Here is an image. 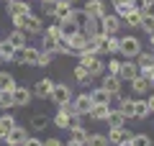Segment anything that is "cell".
Here are the masks:
<instances>
[{"instance_id": "obj_32", "label": "cell", "mask_w": 154, "mask_h": 146, "mask_svg": "<svg viewBox=\"0 0 154 146\" xmlns=\"http://www.w3.org/2000/svg\"><path fill=\"white\" fill-rule=\"evenodd\" d=\"M105 123H108L110 128H113V126H126V118H123V115L118 113V110H110V113H108V118H105Z\"/></svg>"}, {"instance_id": "obj_37", "label": "cell", "mask_w": 154, "mask_h": 146, "mask_svg": "<svg viewBox=\"0 0 154 146\" xmlns=\"http://www.w3.org/2000/svg\"><path fill=\"white\" fill-rule=\"evenodd\" d=\"M141 28L146 33H152L154 31V13L149 11V13H141Z\"/></svg>"}, {"instance_id": "obj_3", "label": "cell", "mask_w": 154, "mask_h": 146, "mask_svg": "<svg viewBox=\"0 0 154 146\" xmlns=\"http://www.w3.org/2000/svg\"><path fill=\"white\" fill-rule=\"evenodd\" d=\"M77 59H80V64H82L93 77H100V75H103L105 64H103V59H100V54H90V56H88V54H80Z\"/></svg>"}, {"instance_id": "obj_39", "label": "cell", "mask_w": 154, "mask_h": 146, "mask_svg": "<svg viewBox=\"0 0 154 146\" xmlns=\"http://www.w3.org/2000/svg\"><path fill=\"white\" fill-rule=\"evenodd\" d=\"M131 146H152V138L146 133H131Z\"/></svg>"}, {"instance_id": "obj_55", "label": "cell", "mask_w": 154, "mask_h": 146, "mask_svg": "<svg viewBox=\"0 0 154 146\" xmlns=\"http://www.w3.org/2000/svg\"><path fill=\"white\" fill-rule=\"evenodd\" d=\"M5 3H11V0H5Z\"/></svg>"}, {"instance_id": "obj_19", "label": "cell", "mask_w": 154, "mask_h": 146, "mask_svg": "<svg viewBox=\"0 0 154 146\" xmlns=\"http://www.w3.org/2000/svg\"><path fill=\"white\" fill-rule=\"evenodd\" d=\"M75 105H77V113H80V115H88V113H90V108H93L90 92H82L80 97H75Z\"/></svg>"}, {"instance_id": "obj_1", "label": "cell", "mask_w": 154, "mask_h": 146, "mask_svg": "<svg viewBox=\"0 0 154 146\" xmlns=\"http://www.w3.org/2000/svg\"><path fill=\"white\" fill-rule=\"evenodd\" d=\"M13 28H21V31H26L28 36H36V33H41V18L33 16V13H26V16H13Z\"/></svg>"}, {"instance_id": "obj_41", "label": "cell", "mask_w": 154, "mask_h": 146, "mask_svg": "<svg viewBox=\"0 0 154 146\" xmlns=\"http://www.w3.org/2000/svg\"><path fill=\"white\" fill-rule=\"evenodd\" d=\"M59 108L64 110L67 115H80V113H77V105H75V100H67V103H62Z\"/></svg>"}, {"instance_id": "obj_35", "label": "cell", "mask_w": 154, "mask_h": 146, "mask_svg": "<svg viewBox=\"0 0 154 146\" xmlns=\"http://www.w3.org/2000/svg\"><path fill=\"white\" fill-rule=\"evenodd\" d=\"M123 21H126V26H128V28H141V13L134 11V13H128Z\"/></svg>"}, {"instance_id": "obj_26", "label": "cell", "mask_w": 154, "mask_h": 146, "mask_svg": "<svg viewBox=\"0 0 154 146\" xmlns=\"http://www.w3.org/2000/svg\"><path fill=\"white\" fill-rule=\"evenodd\" d=\"M13 51H16V46L8 38H3L0 41V56H3V62H13Z\"/></svg>"}, {"instance_id": "obj_46", "label": "cell", "mask_w": 154, "mask_h": 146, "mask_svg": "<svg viewBox=\"0 0 154 146\" xmlns=\"http://www.w3.org/2000/svg\"><path fill=\"white\" fill-rule=\"evenodd\" d=\"M146 108H149V113H154V92L146 97Z\"/></svg>"}, {"instance_id": "obj_11", "label": "cell", "mask_w": 154, "mask_h": 146, "mask_svg": "<svg viewBox=\"0 0 154 146\" xmlns=\"http://www.w3.org/2000/svg\"><path fill=\"white\" fill-rule=\"evenodd\" d=\"M80 31H82L88 38L98 36V33H100V21H98V18H88V16H82V21H80Z\"/></svg>"}, {"instance_id": "obj_40", "label": "cell", "mask_w": 154, "mask_h": 146, "mask_svg": "<svg viewBox=\"0 0 154 146\" xmlns=\"http://www.w3.org/2000/svg\"><path fill=\"white\" fill-rule=\"evenodd\" d=\"M118 69H121V62L118 59H110L108 64H105V75H116L118 77Z\"/></svg>"}, {"instance_id": "obj_12", "label": "cell", "mask_w": 154, "mask_h": 146, "mask_svg": "<svg viewBox=\"0 0 154 146\" xmlns=\"http://www.w3.org/2000/svg\"><path fill=\"white\" fill-rule=\"evenodd\" d=\"M21 64H28V67H36L38 64V46H21Z\"/></svg>"}, {"instance_id": "obj_18", "label": "cell", "mask_w": 154, "mask_h": 146, "mask_svg": "<svg viewBox=\"0 0 154 146\" xmlns=\"http://www.w3.org/2000/svg\"><path fill=\"white\" fill-rule=\"evenodd\" d=\"M100 54H118V36H105L100 41Z\"/></svg>"}, {"instance_id": "obj_8", "label": "cell", "mask_w": 154, "mask_h": 146, "mask_svg": "<svg viewBox=\"0 0 154 146\" xmlns=\"http://www.w3.org/2000/svg\"><path fill=\"white\" fill-rule=\"evenodd\" d=\"M134 77H139V64H136L134 59L121 62V69H118V80H121V82H131Z\"/></svg>"}, {"instance_id": "obj_6", "label": "cell", "mask_w": 154, "mask_h": 146, "mask_svg": "<svg viewBox=\"0 0 154 146\" xmlns=\"http://www.w3.org/2000/svg\"><path fill=\"white\" fill-rule=\"evenodd\" d=\"M11 95H13V108H16V105H21V108H26V105L31 103L33 92L28 90L26 85H16V87L11 90Z\"/></svg>"}, {"instance_id": "obj_30", "label": "cell", "mask_w": 154, "mask_h": 146, "mask_svg": "<svg viewBox=\"0 0 154 146\" xmlns=\"http://www.w3.org/2000/svg\"><path fill=\"white\" fill-rule=\"evenodd\" d=\"M16 87V77L11 72H0V90H13Z\"/></svg>"}, {"instance_id": "obj_2", "label": "cell", "mask_w": 154, "mask_h": 146, "mask_svg": "<svg viewBox=\"0 0 154 146\" xmlns=\"http://www.w3.org/2000/svg\"><path fill=\"white\" fill-rule=\"evenodd\" d=\"M141 51V41L136 36H123L118 38V54H123L126 59H136V54Z\"/></svg>"}, {"instance_id": "obj_22", "label": "cell", "mask_w": 154, "mask_h": 146, "mask_svg": "<svg viewBox=\"0 0 154 146\" xmlns=\"http://www.w3.org/2000/svg\"><path fill=\"white\" fill-rule=\"evenodd\" d=\"M75 80L80 82V85H85V87H88L90 82H93V75H90V72L85 69V67L80 64V62H77V67H75Z\"/></svg>"}, {"instance_id": "obj_16", "label": "cell", "mask_w": 154, "mask_h": 146, "mask_svg": "<svg viewBox=\"0 0 154 146\" xmlns=\"http://www.w3.org/2000/svg\"><path fill=\"white\" fill-rule=\"evenodd\" d=\"M128 136H131V131L126 128V126H113V128L108 131V136H105V138H108V144H121L123 138H128Z\"/></svg>"}, {"instance_id": "obj_25", "label": "cell", "mask_w": 154, "mask_h": 146, "mask_svg": "<svg viewBox=\"0 0 154 146\" xmlns=\"http://www.w3.org/2000/svg\"><path fill=\"white\" fill-rule=\"evenodd\" d=\"M46 126H49V118L44 113H33L31 115V131H44Z\"/></svg>"}, {"instance_id": "obj_53", "label": "cell", "mask_w": 154, "mask_h": 146, "mask_svg": "<svg viewBox=\"0 0 154 146\" xmlns=\"http://www.w3.org/2000/svg\"><path fill=\"white\" fill-rule=\"evenodd\" d=\"M69 3H77V0H69Z\"/></svg>"}, {"instance_id": "obj_17", "label": "cell", "mask_w": 154, "mask_h": 146, "mask_svg": "<svg viewBox=\"0 0 154 146\" xmlns=\"http://www.w3.org/2000/svg\"><path fill=\"white\" fill-rule=\"evenodd\" d=\"M103 77V82H100V87H103L105 92H121V80L116 75H100Z\"/></svg>"}, {"instance_id": "obj_7", "label": "cell", "mask_w": 154, "mask_h": 146, "mask_svg": "<svg viewBox=\"0 0 154 146\" xmlns=\"http://www.w3.org/2000/svg\"><path fill=\"white\" fill-rule=\"evenodd\" d=\"M75 13L77 11L72 8L69 0H57V8H54V13H51V18H57V23H62V21H67V18H72Z\"/></svg>"}, {"instance_id": "obj_9", "label": "cell", "mask_w": 154, "mask_h": 146, "mask_svg": "<svg viewBox=\"0 0 154 146\" xmlns=\"http://www.w3.org/2000/svg\"><path fill=\"white\" fill-rule=\"evenodd\" d=\"M51 87H54V80H49V77H41V80L33 85V95L38 97V100H49V95H51Z\"/></svg>"}, {"instance_id": "obj_20", "label": "cell", "mask_w": 154, "mask_h": 146, "mask_svg": "<svg viewBox=\"0 0 154 146\" xmlns=\"http://www.w3.org/2000/svg\"><path fill=\"white\" fill-rule=\"evenodd\" d=\"M108 97H110V92H105L100 85L90 90V100H93V105H108Z\"/></svg>"}, {"instance_id": "obj_43", "label": "cell", "mask_w": 154, "mask_h": 146, "mask_svg": "<svg viewBox=\"0 0 154 146\" xmlns=\"http://www.w3.org/2000/svg\"><path fill=\"white\" fill-rule=\"evenodd\" d=\"M41 8H44V16H51L57 8V0H41Z\"/></svg>"}, {"instance_id": "obj_10", "label": "cell", "mask_w": 154, "mask_h": 146, "mask_svg": "<svg viewBox=\"0 0 154 146\" xmlns=\"http://www.w3.org/2000/svg\"><path fill=\"white\" fill-rule=\"evenodd\" d=\"M82 16H88V18H103L105 16V3H103V0H88L85 8H82Z\"/></svg>"}, {"instance_id": "obj_56", "label": "cell", "mask_w": 154, "mask_h": 146, "mask_svg": "<svg viewBox=\"0 0 154 146\" xmlns=\"http://www.w3.org/2000/svg\"><path fill=\"white\" fill-rule=\"evenodd\" d=\"M28 3H31V0H28Z\"/></svg>"}, {"instance_id": "obj_13", "label": "cell", "mask_w": 154, "mask_h": 146, "mask_svg": "<svg viewBox=\"0 0 154 146\" xmlns=\"http://www.w3.org/2000/svg\"><path fill=\"white\" fill-rule=\"evenodd\" d=\"M28 136H31V133H28V131H26V128H23V126H16V128H13V131H11V133H8V136H5V138H3V141H5V144H8V146H21V144H23V141H26V138H28Z\"/></svg>"}, {"instance_id": "obj_29", "label": "cell", "mask_w": 154, "mask_h": 146, "mask_svg": "<svg viewBox=\"0 0 154 146\" xmlns=\"http://www.w3.org/2000/svg\"><path fill=\"white\" fill-rule=\"evenodd\" d=\"M131 90L136 92V95H144V92H149V82L139 75V77H134V80H131Z\"/></svg>"}, {"instance_id": "obj_49", "label": "cell", "mask_w": 154, "mask_h": 146, "mask_svg": "<svg viewBox=\"0 0 154 146\" xmlns=\"http://www.w3.org/2000/svg\"><path fill=\"white\" fill-rule=\"evenodd\" d=\"M118 146H131V136H128V138H123V141H121Z\"/></svg>"}, {"instance_id": "obj_15", "label": "cell", "mask_w": 154, "mask_h": 146, "mask_svg": "<svg viewBox=\"0 0 154 146\" xmlns=\"http://www.w3.org/2000/svg\"><path fill=\"white\" fill-rule=\"evenodd\" d=\"M16 126H18V120H16V115H13V113H3V115H0V141L5 138Z\"/></svg>"}, {"instance_id": "obj_44", "label": "cell", "mask_w": 154, "mask_h": 146, "mask_svg": "<svg viewBox=\"0 0 154 146\" xmlns=\"http://www.w3.org/2000/svg\"><path fill=\"white\" fill-rule=\"evenodd\" d=\"M21 146H44V141H41V138H36V136H28V138L23 141Z\"/></svg>"}, {"instance_id": "obj_5", "label": "cell", "mask_w": 154, "mask_h": 146, "mask_svg": "<svg viewBox=\"0 0 154 146\" xmlns=\"http://www.w3.org/2000/svg\"><path fill=\"white\" fill-rule=\"evenodd\" d=\"M98 21H100V33H105V36H113V33H118V28H121V18L116 16V13H105Z\"/></svg>"}, {"instance_id": "obj_47", "label": "cell", "mask_w": 154, "mask_h": 146, "mask_svg": "<svg viewBox=\"0 0 154 146\" xmlns=\"http://www.w3.org/2000/svg\"><path fill=\"white\" fill-rule=\"evenodd\" d=\"M64 146H85V141H77V138H69Z\"/></svg>"}, {"instance_id": "obj_28", "label": "cell", "mask_w": 154, "mask_h": 146, "mask_svg": "<svg viewBox=\"0 0 154 146\" xmlns=\"http://www.w3.org/2000/svg\"><path fill=\"white\" fill-rule=\"evenodd\" d=\"M69 118H72V115H67L64 110L59 108V110H57V115H54V126L59 131H67V128H69Z\"/></svg>"}, {"instance_id": "obj_33", "label": "cell", "mask_w": 154, "mask_h": 146, "mask_svg": "<svg viewBox=\"0 0 154 146\" xmlns=\"http://www.w3.org/2000/svg\"><path fill=\"white\" fill-rule=\"evenodd\" d=\"M57 44H59V38H54V36H49V33H44V36H41V46H38V49H44V51H54Z\"/></svg>"}, {"instance_id": "obj_14", "label": "cell", "mask_w": 154, "mask_h": 146, "mask_svg": "<svg viewBox=\"0 0 154 146\" xmlns=\"http://www.w3.org/2000/svg\"><path fill=\"white\" fill-rule=\"evenodd\" d=\"M26 13H31V3L28 0H11L8 3V16H26Z\"/></svg>"}, {"instance_id": "obj_42", "label": "cell", "mask_w": 154, "mask_h": 146, "mask_svg": "<svg viewBox=\"0 0 154 146\" xmlns=\"http://www.w3.org/2000/svg\"><path fill=\"white\" fill-rule=\"evenodd\" d=\"M44 33H49V36L59 38V41L64 38V36H62V28H59V23H51V26H46V31H44Z\"/></svg>"}, {"instance_id": "obj_38", "label": "cell", "mask_w": 154, "mask_h": 146, "mask_svg": "<svg viewBox=\"0 0 154 146\" xmlns=\"http://www.w3.org/2000/svg\"><path fill=\"white\" fill-rule=\"evenodd\" d=\"M0 108H3V110H11V108H13V95H11V90H0Z\"/></svg>"}, {"instance_id": "obj_21", "label": "cell", "mask_w": 154, "mask_h": 146, "mask_svg": "<svg viewBox=\"0 0 154 146\" xmlns=\"http://www.w3.org/2000/svg\"><path fill=\"white\" fill-rule=\"evenodd\" d=\"M8 41H11L16 49H21V46H26V44H28V33L21 31V28H13L11 36H8Z\"/></svg>"}, {"instance_id": "obj_24", "label": "cell", "mask_w": 154, "mask_h": 146, "mask_svg": "<svg viewBox=\"0 0 154 146\" xmlns=\"http://www.w3.org/2000/svg\"><path fill=\"white\" fill-rule=\"evenodd\" d=\"M108 113H110V108H108V105H93L88 115H90L93 120H98V123H100V120H105V118H108Z\"/></svg>"}, {"instance_id": "obj_48", "label": "cell", "mask_w": 154, "mask_h": 146, "mask_svg": "<svg viewBox=\"0 0 154 146\" xmlns=\"http://www.w3.org/2000/svg\"><path fill=\"white\" fill-rule=\"evenodd\" d=\"M113 5H131V0H113Z\"/></svg>"}, {"instance_id": "obj_50", "label": "cell", "mask_w": 154, "mask_h": 146, "mask_svg": "<svg viewBox=\"0 0 154 146\" xmlns=\"http://www.w3.org/2000/svg\"><path fill=\"white\" fill-rule=\"evenodd\" d=\"M149 44H152V46H154V31L149 33Z\"/></svg>"}, {"instance_id": "obj_54", "label": "cell", "mask_w": 154, "mask_h": 146, "mask_svg": "<svg viewBox=\"0 0 154 146\" xmlns=\"http://www.w3.org/2000/svg\"><path fill=\"white\" fill-rule=\"evenodd\" d=\"M152 54H154V46H152Z\"/></svg>"}, {"instance_id": "obj_34", "label": "cell", "mask_w": 154, "mask_h": 146, "mask_svg": "<svg viewBox=\"0 0 154 146\" xmlns=\"http://www.w3.org/2000/svg\"><path fill=\"white\" fill-rule=\"evenodd\" d=\"M136 64L139 67H152L154 64V54L152 51H139L136 54Z\"/></svg>"}, {"instance_id": "obj_23", "label": "cell", "mask_w": 154, "mask_h": 146, "mask_svg": "<svg viewBox=\"0 0 154 146\" xmlns=\"http://www.w3.org/2000/svg\"><path fill=\"white\" fill-rule=\"evenodd\" d=\"M116 110H118V113H121V115H123L126 120H134V100L123 97V100H121V105H118Z\"/></svg>"}, {"instance_id": "obj_27", "label": "cell", "mask_w": 154, "mask_h": 146, "mask_svg": "<svg viewBox=\"0 0 154 146\" xmlns=\"http://www.w3.org/2000/svg\"><path fill=\"white\" fill-rule=\"evenodd\" d=\"M134 118H139V120L149 118V108H146V100H134Z\"/></svg>"}, {"instance_id": "obj_45", "label": "cell", "mask_w": 154, "mask_h": 146, "mask_svg": "<svg viewBox=\"0 0 154 146\" xmlns=\"http://www.w3.org/2000/svg\"><path fill=\"white\" fill-rule=\"evenodd\" d=\"M44 146H64V144H62L59 138H46V141H44Z\"/></svg>"}, {"instance_id": "obj_31", "label": "cell", "mask_w": 154, "mask_h": 146, "mask_svg": "<svg viewBox=\"0 0 154 146\" xmlns=\"http://www.w3.org/2000/svg\"><path fill=\"white\" fill-rule=\"evenodd\" d=\"M85 146H108V138L103 133H90L85 138Z\"/></svg>"}, {"instance_id": "obj_4", "label": "cell", "mask_w": 154, "mask_h": 146, "mask_svg": "<svg viewBox=\"0 0 154 146\" xmlns=\"http://www.w3.org/2000/svg\"><path fill=\"white\" fill-rule=\"evenodd\" d=\"M49 100L59 108L62 103H67V100H72V87L69 85H64V82H54V87H51V95H49Z\"/></svg>"}, {"instance_id": "obj_52", "label": "cell", "mask_w": 154, "mask_h": 146, "mask_svg": "<svg viewBox=\"0 0 154 146\" xmlns=\"http://www.w3.org/2000/svg\"><path fill=\"white\" fill-rule=\"evenodd\" d=\"M0 64H3V56H0Z\"/></svg>"}, {"instance_id": "obj_51", "label": "cell", "mask_w": 154, "mask_h": 146, "mask_svg": "<svg viewBox=\"0 0 154 146\" xmlns=\"http://www.w3.org/2000/svg\"><path fill=\"white\" fill-rule=\"evenodd\" d=\"M149 90H154V77H152V80H149Z\"/></svg>"}, {"instance_id": "obj_36", "label": "cell", "mask_w": 154, "mask_h": 146, "mask_svg": "<svg viewBox=\"0 0 154 146\" xmlns=\"http://www.w3.org/2000/svg\"><path fill=\"white\" fill-rule=\"evenodd\" d=\"M54 62V51H44V49H38V64L36 67H49Z\"/></svg>"}]
</instances>
